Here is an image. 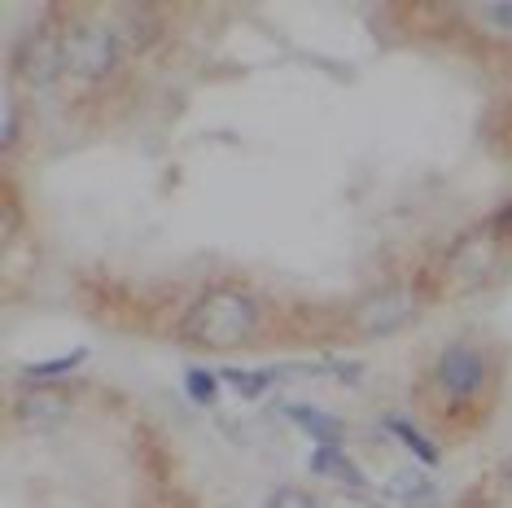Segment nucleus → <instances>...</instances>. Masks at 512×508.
Instances as JSON below:
<instances>
[{"label":"nucleus","mask_w":512,"mask_h":508,"mask_svg":"<svg viewBox=\"0 0 512 508\" xmlns=\"http://www.w3.org/2000/svg\"><path fill=\"white\" fill-rule=\"evenodd\" d=\"M486 18H491L499 31H512V5H486Z\"/></svg>","instance_id":"obj_18"},{"label":"nucleus","mask_w":512,"mask_h":508,"mask_svg":"<svg viewBox=\"0 0 512 508\" xmlns=\"http://www.w3.org/2000/svg\"><path fill=\"white\" fill-rule=\"evenodd\" d=\"M508 482H512V469H508Z\"/></svg>","instance_id":"obj_20"},{"label":"nucleus","mask_w":512,"mask_h":508,"mask_svg":"<svg viewBox=\"0 0 512 508\" xmlns=\"http://www.w3.org/2000/svg\"><path fill=\"white\" fill-rule=\"evenodd\" d=\"M285 417L294 421L298 430H307L320 447H337V438H342V421L329 417V412H320V408H302V403H294V408H285Z\"/></svg>","instance_id":"obj_9"},{"label":"nucleus","mask_w":512,"mask_h":508,"mask_svg":"<svg viewBox=\"0 0 512 508\" xmlns=\"http://www.w3.org/2000/svg\"><path fill=\"white\" fill-rule=\"evenodd\" d=\"M18 141V106H14V97H0V149H9Z\"/></svg>","instance_id":"obj_15"},{"label":"nucleus","mask_w":512,"mask_h":508,"mask_svg":"<svg viewBox=\"0 0 512 508\" xmlns=\"http://www.w3.org/2000/svg\"><path fill=\"white\" fill-rule=\"evenodd\" d=\"M84 360H88V351H84V346H75L71 355H57V360L31 364V368H27V377H62V373H71V368H79Z\"/></svg>","instance_id":"obj_13"},{"label":"nucleus","mask_w":512,"mask_h":508,"mask_svg":"<svg viewBox=\"0 0 512 508\" xmlns=\"http://www.w3.org/2000/svg\"><path fill=\"white\" fill-rule=\"evenodd\" d=\"M434 381L442 390H447L451 399H469L482 390V381H486V360H482V351L469 342H456V346H442V355H438V364H434Z\"/></svg>","instance_id":"obj_4"},{"label":"nucleus","mask_w":512,"mask_h":508,"mask_svg":"<svg viewBox=\"0 0 512 508\" xmlns=\"http://www.w3.org/2000/svg\"><path fill=\"white\" fill-rule=\"evenodd\" d=\"M158 14L154 9H145V5H136V9H123V36L119 31H114V36H119L127 49H145V44H154L158 40Z\"/></svg>","instance_id":"obj_10"},{"label":"nucleus","mask_w":512,"mask_h":508,"mask_svg":"<svg viewBox=\"0 0 512 508\" xmlns=\"http://www.w3.org/2000/svg\"><path fill=\"white\" fill-rule=\"evenodd\" d=\"M66 71V31H57L53 22H40L14 49V75L27 79L31 88L57 84V75Z\"/></svg>","instance_id":"obj_2"},{"label":"nucleus","mask_w":512,"mask_h":508,"mask_svg":"<svg viewBox=\"0 0 512 508\" xmlns=\"http://www.w3.org/2000/svg\"><path fill=\"white\" fill-rule=\"evenodd\" d=\"M254 329H259V303L246 290H228V285L206 290L180 320V338L206 351H232L250 342Z\"/></svg>","instance_id":"obj_1"},{"label":"nucleus","mask_w":512,"mask_h":508,"mask_svg":"<svg viewBox=\"0 0 512 508\" xmlns=\"http://www.w3.org/2000/svg\"><path fill=\"white\" fill-rule=\"evenodd\" d=\"M412 316H416V303L407 290H381L355 307V325L364 329L368 338H386V333L403 329Z\"/></svg>","instance_id":"obj_6"},{"label":"nucleus","mask_w":512,"mask_h":508,"mask_svg":"<svg viewBox=\"0 0 512 508\" xmlns=\"http://www.w3.org/2000/svg\"><path fill=\"white\" fill-rule=\"evenodd\" d=\"M311 473H316V478H337L351 495L368 487L364 473L355 469V460L346 456V452H337V447H320V452L311 456Z\"/></svg>","instance_id":"obj_8"},{"label":"nucleus","mask_w":512,"mask_h":508,"mask_svg":"<svg viewBox=\"0 0 512 508\" xmlns=\"http://www.w3.org/2000/svg\"><path fill=\"white\" fill-rule=\"evenodd\" d=\"M386 495L394 504H403V508H438L434 478H425V473H416V469H399V473H394V478L386 482Z\"/></svg>","instance_id":"obj_7"},{"label":"nucleus","mask_w":512,"mask_h":508,"mask_svg":"<svg viewBox=\"0 0 512 508\" xmlns=\"http://www.w3.org/2000/svg\"><path fill=\"white\" fill-rule=\"evenodd\" d=\"M491 233H495L499 241H504V246L512 241V206H504V211H499V215L491 219Z\"/></svg>","instance_id":"obj_17"},{"label":"nucleus","mask_w":512,"mask_h":508,"mask_svg":"<svg viewBox=\"0 0 512 508\" xmlns=\"http://www.w3.org/2000/svg\"><path fill=\"white\" fill-rule=\"evenodd\" d=\"M71 417V390L62 386H27L14 399V421L22 430H53Z\"/></svg>","instance_id":"obj_5"},{"label":"nucleus","mask_w":512,"mask_h":508,"mask_svg":"<svg viewBox=\"0 0 512 508\" xmlns=\"http://www.w3.org/2000/svg\"><path fill=\"white\" fill-rule=\"evenodd\" d=\"M119 62V36L97 22L66 27V71L75 79H106Z\"/></svg>","instance_id":"obj_3"},{"label":"nucleus","mask_w":512,"mask_h":508,"mask_svg":"<svg viewBox=\"0 0 512 508\" xmlns=\"http://www.w3.org/2000/svg\"><path fill=\"white\" fill-rule=\"evenodd\" d=\"M184 386H189V395H193L197 403H215V395H219V373H206V368H189Z\"/></svg>","instance_id":"obj_14"},{"label":"nucleus","mask_w":512,"mask_h":508,"mask_svg":"<svg viewBox=\"0 0 512 508\" xmlns=\"http://www.w3.org/2000/svg\"><path fill=\"white\" fill-rule=\"evenodd\" d=\"M228 381L232 390H237V395H246V399H254V395H263L267 386H272L276 381V373L272 368H224V373H219Z\"/></svg>","instance_id":"obj_11"},{"label":"nucleus","mask_w":512,"mask_h":508,"mask_svg":"<svg viewBox=\"0 0 512 508\" xmlns=\"http://www.w3.org/2000/svg\"><path fill=\"white\" fill-rule=\"evenodd\" d=\"M386 425H390V434H399V438H403V443H407V447H412V452H416V456H421V460H425V465H438V447H434V443H429V438H425L421 430H416V425H407V421H399V417H390Z\"/></svg>","instance_id":"obj_12"},{"label":"nucleus","mask_w":512,"mask_h":508,"mask_svg":"<svg viewBox=\"0 0 512 508\" xmlns=\"http://www.w3.org/2000/svg\"><path fill=\"white\" fill-rule=\"evenodd\" d=\"M329 508H368V504H364V500H355V495H351V500H333Z\"/></svg>","instance_id":"obj_19"},{"label":"nucleus","mask_w":512,"mask_h":508,"mask_svg":"<svg viewBox=\"0 0 512 508\" xmlns=\"http://www.w3.org/2000/svg\"><path fill=\"white\" fill-rule=\"evenodd\" d=\"M267 508H320V504L311 500L307 491H298V487H281V491L267 495Z\"/></svg>","instance_id":"obj_16"}]
</instances>
